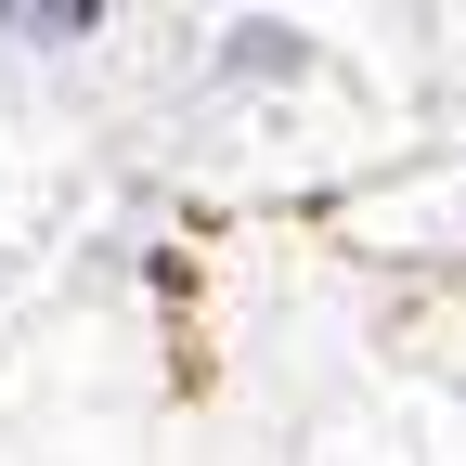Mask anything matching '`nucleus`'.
<instances>
[{
    "mask_svg": "<svg viewBox=\"0 0 466 466\" xmlns=\"http://www.w3.org/2000/svg\"><path fill=\"white\" fill-rule=\"evenodd\" d=\"M285 66H299V26H247L233 39V78H285Z\"/></svg>",
    "mask_w": 466,
    "mask_h": 466,
    "instance_id": "f257e3e1",
    "label": "nucleus"
}]
</instances>
